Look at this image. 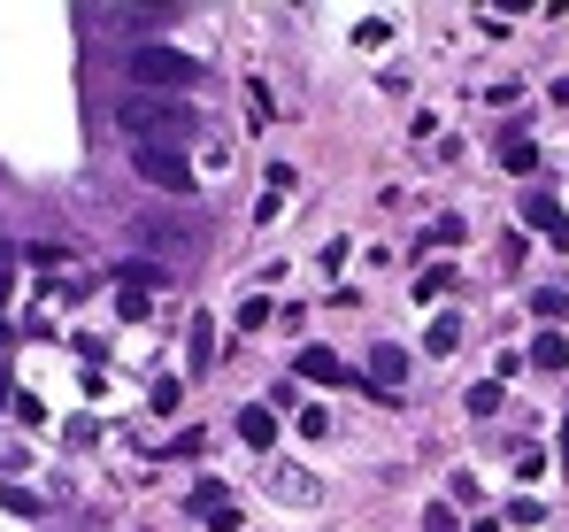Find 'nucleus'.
<instances>
[{
	"label": "nucleus",
	"mask_w": 569,
	"mask_h": 532,
	"mask_svg": "<svg viewBox=\"0 0 569 532\" xmlns=\"http://www.w3.org/2000/svg\"><path fill=\"white\" fill-rule=\"evenodd\" d=\"M116 132H132V147H162V140H185L200 132V116L169 93H124L116 101Z\"/></svg>",
	"instance_id": "f257e3e1"
},
{
	"label": "nucleus",
	"mask_w": 569,
	"mask_h": 532,
	"mask_svg": "<svg viewBox=\"0 0 569 532\" xmlns=\"http://www.w3.org/2000/svg\"><path fill=\"white\" fill-rule=\"evenodd\" d=\"M124 78H132V93H169V101H185L193 85H200V62L193 54H177V47H132L124 54Z\"/></svg>",
	"instance_id": "f03ea898"
},
{
	"label": "nucleus",
	"mask_w": 569,
	"mask_h": 532,
	"mask_svg": "<svg viewBox=\"0 0 569 532\" xmlns=\"http://www.w3.org/2000/svg\"><path fill=\"white\" fill-rule=\"evenodd\" d=\"M132 171L146 185H162V193H177V201H193V163L177 147H132Z\"/></svg>",
	"instance_id": "7ed1b4c3"
},
{
	"label": "nucleus",
	"mask_w": 569,
	"mask_h": 532,
	"mask_svg": "<svg viewBox=\"0 0 569 532\" xmlns=\"http://www.w3.org/2000/svg\"><path fill=\"white\" fill-rule=\"evenodd\" d=\"M139 239L177 255V247H193V224H177V216H139Z\"/></svg>",
	"instance_id": "20e7f679"
},
{
	"label": "nucleus",
	"mask_w": 569,
	"mask_h": 532,
	"mask_svg": "<svg viewBox=\"0 0 569 532\" xmlns=\"http://www.w3.org/2000/svg\"><path fill=\"white\" fill-rule=\"evenodd\" d=\"M370 378H377V393L393 401V393H401V378H408V355H401V348H370Z\"/></svg>",
	"instance_id": "39448f33"
},
{
	"label": "nucleus",
	"mask_w": 569,
	"mask_h": 532,
	"mask_svg": "<svg viewBox=\"0 0 569 532\" xmlns=\"http://www.w3.org/2000/svg\"><path fill=\"white\" fill-rule=\"evenodd\" d=\"M193 510H200V518H208L216 532L239 525V510H231V494H224V487H200V494H193Z\"/></svg>",
	"instance_id": "423d86ee"
},
{
	"label": "nucleus",
	"mask_w": 569,
	"mask_h": 532,
	"mask_svg": "<svg viewBox=\"0 0 569 532\" xmlns=\"http://www.w3.org/2000/svg\"><path fill=\"white\" fill-rule=\"evenodd\" d=\"M239 440L247 448H270L278 440V409H239Z\"/></svg>",
	"instance_id": "0eeeda50"
},
{
	"label": "nucleus",
	"mask_w": 569,
	"mask_h": 532,
	"mask_svg": "<svg viewBox=\"0 0 569 532\" xmlns=\"http://www.w3.org/2000/svg\"><path fill=\"white\" fill-rule=\"evenodd\" d=\"M300 370H308V378H323V386H339V378H346V362H339L331 348H300Z\"/></svg>",
	"instance_id": "6e6552de"
},
{
	"label": "nucleus",
	"mask_w": 569,
	"mask_h": 532,
	"mask_svg": "<svg viewBox=\"0 0 569 532\" xmlns=\"http://www.w3.org/2000/svg\"><path fill=\"white\" fill-rule=\"evenodd\" d=\"M500 163H508L516 177H531V171H539V147H531V140H508V147H500Z\"/></svg>",
	"instance_id": "1a4fd4ad"
},
{
	"label": "nucleus",
	"mask_w": 569,
	"mask_h": 532,
	"mask_svg": "<svg viewBox=\"0 0 569 532\" xmlns=\"http://www.w3.org/2000/svg\"><path fill=\"white\" fill-rule=\"evenodd\" d=\"M524 216H531V224H547V232H555V239H569L562 208H547V201H524Z\"/></svg>",
	"instance_id": "9d476101"
},
{
	"label": "nucleus",
	"mask_w": 569,
	"mask_h": 532,
	"mask_svg": "<svg viewBox=\"0 0 569 532\" xmlns=\"http://www.w3.org/2000/svg\"><path fill=\"white\" fill-rule=\"evenodd\" d=\"M208 355H216V332H208V317H193V370H208Z\"/></svg>",
	"instance_id": "9b49d317"
},
{
	"label": "nucleus",
	"mask_w": 569,
	"mask_h": 532,
	"mask_svg": "<svg viewBox=\"0 0 569 532\" xmlns=\"http://www.w3.org/2000/svg\"><path fill=\"white\" fill-rule=\"evenodd\" d=\"M239 325H247V332H262V325H270V301H262V294H255V301H239Z\"/></svg>",
	"instance_id": "f8f14e48"
},
{
	"label": "nucleus",
	"mask_w": 569,
	"mask_h": 532,
	"mask_svg": "<svg viewBox=\"0 0 569 532\" xmlns=\"http://www.w3.org/2000/svg\"><path fill=\"white\" fill-rule=\"evenodd\" d=\"M270 487H278L284 502H308V494H315V487H308V479H292V471H278V479H270Z\"/></svg>",
	"instance_id": "ddd939ff"
},
{
	"label": "nucleus",
	"mask_w": 569,
	"mask_h": 532,
	"mask_svg": "<svg viewBox=\"0 0 569 532\" xmlns=\"http://www.w3.org/2000/svg\"><path fill=\"white\" fill-rule=\"evenodd\" d=\"M531 355H539V362H547V370H555V362H562L569 348H562V332H539V348H531Z\"/></svg>",
	"instance_id": "4468645a"
},
{
	"label": "nucleus",
	"mask_w": 569,
	"mask_h": 532,
	"mask_svg": "<svg viewBox=\"0 0 569 532\" xmlns=\"http://www.w3.org/2000/svg\"><path fill=\"white\" fill-rule=\"evenodd\" d=\"M431 532H454V518H438V510H431Z\"/></svg>",
	"instance_id": "2eb2a0df"
}]
</instances>
